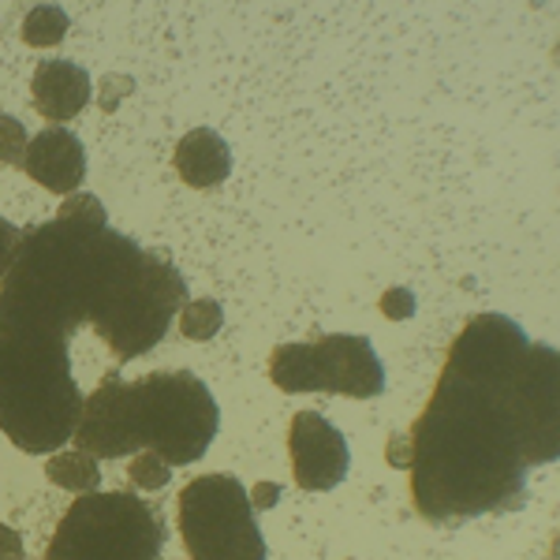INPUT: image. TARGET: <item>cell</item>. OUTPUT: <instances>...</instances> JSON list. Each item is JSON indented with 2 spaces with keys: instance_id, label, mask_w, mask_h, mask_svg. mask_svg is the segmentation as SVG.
I'll use <instances>...</instances> for the list:
<instances>
[{
  "instance_id": "6da1fadb",
  "label": "cell",
  "mask_w": 560,
  "mask_h": 560,
  "mask_svg": "<svg viewBox=\"0 0 560 560\" xmlns=\"http://www.w3.org/2000/svg\"><path fill=\"white\" fill-rule=\"evenodd\" d=\"M557 351L530 345L504 314H478L459 329L427 408L385 453L408 471L422 520L453 530L523 509L530 467L557 459Z\"/></svg>"
},
{
  "instance_id": "7a4b0ae2",
  "label": "cell",
  "mask_w": 560,
  "mask_h": 560,
  "mask_svg": "<svg viewBox=\"0 0 560 560\" xmlns=\"http://www.w3.org/2000/svg\"><path fill=\"white\" fill-rule=\"evenodd\" d=\"M135 240L108 229L94 195H71L49 224L26 236L8 277L0 280V329L71 340L90 325L97 300Z\"/></svg>"
},
{
  "instance_id": "3957f363",
  "label": "cell",
  "mask_w": 560,
  "mask_h": 560,
  "mask_svg": "<svg viewBox=\"0 0 560 560\" xmlns=\"http://www.w3.org/2000/svg\"><path fill=\"white\" fill-rule=\"evenodd\" d=\"M79 415L83 393L65 340L0 329V430L8 441L31 456H49L75 438Z\"/></svg>"
},
{
  "instance_id": "277c9868",
  "label": "cell",
  "mask_w": 560,
  "mask_h": 560,
  "mask_svg": "<svg viewBox=\"0 0 560 560\" xmlns=\"http://www.w3.org/2000/svg\"><path fill=\"white\" fill-rule=\"evenodd\" d=\"M184 300L187 280L168 255H150L135 243L97 300L90 325L116 363H131L161 345Z\"/></svg>"
},
{
  "instance_id": "5b68a950",
  "label": "cell",
  "mask_w": 560,
  "mask_h": 560,
  "mask_svg": "<svg viewBox=\"0 0 560 560\" xmlns=\"http://www.w3.org/2000/svg\"><path fill=\"white\" fill-rule=\"evenodd\" d=\"M135 430L142 453H158L168 467L206 456L221 427L210 385L191 370H158L131 382Z\"/></svg>"
},
{
  "instance_id": "8992f818",
  "label": "cell",
  "mask_w": 560,
  "mask_h": 560,
  "mask_svg": "<svg viewBox=\"0 0 560 560\" xmlns=\"http://www.w3.org/2000/svg\"><path fill=\"white\" fill-rule=\"evenodd\" d=\"M165 523L131 490L83 493L52 530L42 560H161Z\"/></svg>"
},
{
  "instance_id": "52a82bcc",
  "label": "cell",
  "mask_w": 560,
  "mask_h": 560,
  "mask_svg": "<svg viewBox=\"0 0 560 560\" xmlns=\"http://www.w3.org/2000/svg\"><path fill=\"white\" fill-rule=\"evenodd\" d=\"M179 541L187 560H266V538L240 478L198 475L179 490Z\"/></svg>"
},
{
  "instance_id": "ba28073f",
  "label": "cell",
  "mask_w": 560,
  "mask_h": 560,
  "mask_svg": "<svg viewBox=\"0 0 560 560\" xmlns=\"http://www.w3.org/2000/svg\"><path fill=\"white\" fill-rule=\"evenodd\" d=\"M269 382L280 393H332L374 400L385 393V366L370 337L325 332L303 345H280L269 355Z\"/></svg>"
},
{
  "instance_id": "9c48e42d",
  "label": "cell",
  "mask_w": 560,
  "mask_h": 560,
  "mask_svg": "<svg viewBox=\"0 0 560 560\" xmlns=\"http://www.w3.org/2000/svg\"><path fill=\"white\" fill-rule=\"evenodd\" d=\"M71 441H79V448L94 459H120L142 453L139 430H135L131 382L105 374L102 385L83 400V415H79V427Z\"/></svg>"
},
{
  "instance_id": "30bf717a",
  "label": "cell",
  "mask_w": 560,
  "mask_h": 560,
  "mask_svg": "<svg viewBox=\"0 0 560 560\" xmlns=\"http://www.w3.org/2000/svg\"><path fill=\"white\" fill-rule=\"evenodd\" d=\"M288 456H292L295 486L306 493L337 490L351 467L345 433L318 411L292 415V427H288Z\"/></svg>"
},
{
  "instance_id": "8fae6325",
  "label": "cell",
  "mask_w": 560,
  "mask_h": 560,
  "mask_svg": "<svg viewBox=\"0 0 560 560\" xmlns=\"http://www.w3.org/2000/svg\"><path fill=\"white\" fill-rule=\"evenodd\" d=\"M23 173L52 195H75L86 176V150L79 135L65 128H45L26 147Z\"/></svg>"
},
{
  "instance_id": "7c38bea8",
  "label": "cell",
  "mask_w": 560,
  "mask_h": 560,
  "mask_svg": "<svg viewBox=\"0 0 560 560\" xmlns=\"http://www.w3.org/2000/svg\"><path fill=\"white\" fill-rule=\"evenodd\" d=\"M34 108L52 124H68L90 105V71L71 60H42L31 83Z\"/></svg>"
},
{
  "instance_id": "4fadbf2b",
  "label": "cell",
  "mask_w": 560,
  "mask_h": 560,
  "mask_svg": "<svg viewBox=\"0 0 560 560\" xmlns=\"http://www.w3.org/2000/svg\"><path fill=\"white\" fill-rule=\"evenodd\" d=\"M173 168L187 187H195V191H210V187H221L224 179H229L232 150L217 131L195 128L176 142Z\"/></svg>"
},
{
  "instance_id": "5bb4252c",
  "label": "cell",
  "mask_w": 560,
  "mask_h": 560,
  "mask_svg": "<svg viewBox=\"0 0 560 560\" xmlns=\"http://www.w3.org/2000/svg\"><path fill=\"white\" fill-rule=\"evenodd\" d=\"M45 475H49L52 486L60 490H71V493H97L102 486V471H97V459L83 453V448H71V453H57L45 464Z\"/></svg>"
},
{
  "instance_id": "9a60e30c",
  "label": "cell",
  "mask_w": 560,
  "mask_h": 560,
  "mask_svg": "<svg viewBox=\"0 0 560 560\" xmlns=\"http://www.w3.org/2000/svg\"><path fill=\"white\" fill-rule=\"evenodd\" d=\"M68 12H60V8L52 4H38L26 12L23 20V42L34 45V49H52V45H60V38L68 34Z\"/></svg>"
},
{
  "instance_id": "2e32d148",
  "label": "cell",
  "mask_w": 560,
  "mask_h": 560,
  "mask_svg": "<svg viewBox=\"0 0 560 560\" xmlns=\"http://www.w3.org/2000/svg\"><path fill=\"white\" fill-rule=\"evenodd\" d=\"M224 325V311L217 300H191L179 306V332H184L187 340H213L217 332H221Z\"/></svg>"
},
{
  "instance_id": "e0dca14e",
  "label": "cell",
  "mask_w": 560,
  "mask_h": 560,
  "mask_svg": "<svg viewBox=\"0 0 560 560\" xmlns=\"http://www.w3.org/2000/svg\"><path fill=\"white\" fill-rule=\"evenodd\" d=\"M128 478H131L135 490H165L173 471H168V464L158 453H139L131 459Z\"/></svg>"
},
{
  "instance_id": "ac0fdd59",
  "label": "cell",
  "mask_w": 560,
  "mask_h": 560,
  "mask_svg": "<svg viewBox=\"0 0 560 560\" xmlns=\"http://www.w3.org/2000/svg\"><path fill=\"white\" fill-rule=\"evenodd\" d=\"M26 147H31V135L15 116L0 113V165H23Z\"/></svg>"
},
{
  "instance_id": "d6986e66",
  "label": "cell",
  "mask_w": 560,
  "mask_h": 560,
  "mask_svg": "<svg viewBox=\"0 0 560 560\" xmlns=\"http://www.w3.org/2000/svg\"><path fill=\"white\" fill-rule=\"evenodd\" d=\"M20 247H23V232L15 229L12 221H4V217H0V280L8 277L15 255H20Z\"/></svg>"
},
{
  "instance_id": "ffe728a7",
  "label": "cell",
  "mask_w": 560,
  "mask_h": 560,
  "mask_svg": "<svg viewBox=\"0 0 560 560\" xmlns=\"http://www.w3.org/2000/svg\"><path fill=\"white\" fill-rule=\"evenodd\" d=\"M0 560H23V538L8 523H0Z\"/></svg>"
},
{
  "instance_id": "44dd1931",
  "label": "cell",
  "mask_w": 560,
  "mask_h": 560,
  "mask_svg": "<svg viewBox=\"0 0 560 560\" xmlns=\"http://www.w3.org/2000/svg\"><path fill=\"white\" fill-rule=\"evenodd\" d=\"M382 306L388 314H400V318H408V314H411V295L408 292H388Z\"/></svg>"
},
{
  "instance_id": "7402d4cb",
  "label": "cell",
  "mask_w": 560,
  "mask_h": 560,
  "mask_svg": "<svg viewBox=\"0 0 560 560\" xmlns=\"http://www.w3.org/2000/svg\"><path fill=\"white\" fill-rule=\"evenodd\" d=\"M277 497H280V486H273V482H261L258 490H255V497H250V504H255V509H273Z\"/></svg>"
}]
</instances>
